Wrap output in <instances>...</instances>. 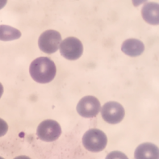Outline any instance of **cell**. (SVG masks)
<instances>
[{
    "label": "cell",
    "instance_id": "1",
    "mask_svg": "<svg viewBox=\"0 0 159 159\" xmlns=\"http://www.w3.org/2000/svg\"><path fill=\"white\" fill-rule=\"evenodd\" d=\"M56 66L50 58L41 57L35 59L30 65L29 73L32 79L39 83H48L56 75Z\"/></svg>",
    "mask_w": 159,
    "mask_h": 159
},
{
    "label": "cell",
    "instance_id": "2",
    "mask_svg": "<svg viewBox=\"0 0 159 159\" xmlns=\"http://www.w3.org/2000/svg\"><path fill=\"white\" fill-rule=\"evenodd\" d=\"M83 144L87 150L91 152H100L105 149L107 144V136L98 129H91L85 133Z\"/></svg>",
    "mask_w": 159,
    "mask_h": 159
},
{
    "label": "cell",
    "instance_id": "3",
    "mask_svg": "<svg viewBox=\"0 0 159 159\" xmlns=\"http://www.w3.org/2000/svg\"><path fill=\"white\" fill-rule=\"evenodd\" d=\"M61 54L70 61L79 59L83 52V45L81 40L76 37H68L61 41L59 45Z\"/></svg>",
    "mask_w": 159,
    "mask_h": 159
},
{
    "label": "cell",
    "instance_id": "4",
    "mask_svg": "<svg viewBox=\"0 0 159 159\" xmlns=\"http://www.w3.org/2000/svg\"><path fill=\"white\" fill-rule=\"evenodd\" d=\"M61 42V36L56 30H47L40 35L38 40V45L42 52L51 54L57 52Z\"/></svg>",
    "mask_w": 159,
    "mask_h": 159
},
{
    "label": "cell",
    "instance_id": "5",
    "mask_svg": "<svg viewBox=\"0 0 159 159\" xmlns=\"http://www.w3.org/2000/svg\"><path fill=\"white\" fill-rule=\"evenodd\" d=\"M101 115L107 123L116 125L123 120L125 111L120 103L115 101H110L102 107Z\"/></svg>",
    "mask_w": 159,
    "mask_h": 159
},
{
    "label": "cell",
    "instance_id": "6",
    "mask_svg": "<svg viewBox=\"0 0 159 159\" xmlns=\"http://www.w3.org/2000/svg\"><path fill=\"white\" fill-rule=\"evenodd\" d=\"M36 133L40 140L51 142L56 141L60 137L61 129L57 121L53 120H46L39 125Z\"/></svg>",
    "mask_w": 159,
    "mask_h": 159
},
{
    "label": "cell",
    "instance_id": "7",
    "mask_svg": "<svg viewBox=\"0 0 159 159\" xmlns=\"http://www.w3.org/2000/svg\"><path fill=\"white\" fill-rule=\"evenodd\" d=\"M101 108L99 99L95 96L87 95L81 99L77 105V111L84 118H92L98 115Z\"/></svg>",
    "mask_w": 159,
    "mask_h": 159
},
{
    "label": "cell",
    "instance_id": "8",
    "mask_svg": "<svg viewBox=\"0 0 159 159\" xmlns=\"http://www.w3.org/2000/svg\"><path fill=\"white\" fill-rule=\"evenodd\" d=\"M135 159H158V148L154 144H141L135 150Z\"/></svg>",
    "mask_w": 159,
    "mask_h": 159
},
{
    "label": "cell",
    "instance_id": "9",
    "mask_svg": "<svg viewBox=\"0 0 159 159\" xmlns=\"http://www.w3.org/2000/svg\"><path fill=\"white\" fill-rule=\"evenodd\" d=\"M121 50L129 57H138L145 50V44L137 39H128L124 41Z\"/></svg>",
    "mask_w": 159,
    "mask_h": 159
},
{
    "label": "cell",
    "instance_id": "10",
    "mask_svg": "<svg viewBox=\"0 0 159 159\" xmlns=\"http://www.w3.org/2000/svg\"><path fill=\"white\" fill-rule=\"evenodd\" d=\"M141 15L145 21L149 24L157 25L159 22V7L158 4L148 2L145 4L141 10Z\"/></svg>",
    "mask_w": 159,
    "mask_h": 159
},
{
    "label": "cell",
    "instance_id": "11",
    "mask_svg": "<svg viewBox=\"0 0 159 159\" xmlns=\"http://www.w3.org/2000/svg\"><path fill=\"white\" fill-rule=\"evenodd\" d=\"M21 36V32L17 28L8 25H0V40L10 41L17 40Z\"/></svg>",
    "mask_w": 159,
    "mask_h": 159
},
{
    "label": "cell",
    "instance_id": "12",
    "mask_svg": "<svg viewBox=\"0 0 159 159\" xmlns=\"http://www.w3.org/2000/svg\"><path fill=\"white\" fill-rule=\"evenodd\" d=\"M106 159H129L125 153L120 151H112L109 153Z\"/></svg>",
    "mask_w": 159,
    "mask_h": 159
},
{
    "label": "cell",
    "instance_id": "13",
    "mask_svg": "<svg viewBox=\"0 0 159 159\" xmlns=\"http://www.w3.org/2000/svg\"><path fill=\"white\" fill-rule=\"evenodd\" d=\"M8 125L4 120L0 118V137L4 136L7 133Z\"/></svg>",
    "mask_w": 159,
    "mask_h": 159
},
{
    "label": "cell",
    "instance_id": "14",
    "mask_svg": "<svg viewBox=\"0 0 159 159\" xmlns=\"http://www.w3.org/2000/svg\"><path fill=\"white\" fill-rule=\"evenodd\" d=\"M15 159H31L30 157H27V156H19V157H16Z\"/></svg>",
    "mask_w": 159,
    "mask_h": 159
},
{
    "label": "cell",
    "instance_id": "15",
    "mask_svg": "<svg viewBox=\"0 0 159 159\" xmlns=\"http://www.w3.org/2000/svg\"><path fill=\"white\" fill-rule=\"evenodd\" d=\"M2 94H3V87H2V85L0 83V98L2 97Z\"/></svg>",
    "mask_w": 159,
    "mask_h": 159
},
{
    "label": "cell",
    "instance_id": "16",
    "mask_svg": "<svg viewBox=\"0 0 159 159\" xmlns=\"http://www.w3.org/2000/svg\"><path fill=\"white\" fill-rule=\"evenodd\" d=\"M7 3V1H0V9L3 7Z\"/></svg>",
    "mask_w": 159,
    "mask_h": 159
},
{
    "label": "cell",
    "instance_id": "17",
    "mask_svg": "<svg viewBox=\"0 0 159 159\" xmlns=\"http://www.w3.org/2000/svg\"><path fill=\"white\" fill-rule=\"evenodd\" d=\"M0 159H4L3 157H0Z\"/></svg>",
    "mask_w": 159,
    "mask_h": 159
}]
</instances>
